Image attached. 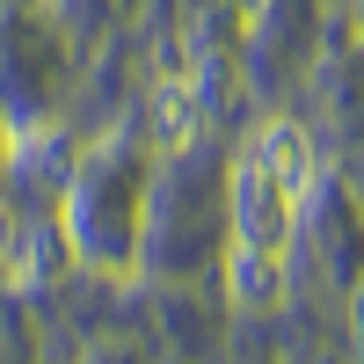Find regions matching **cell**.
I'll use <instances>...</instances> for the list:
<instances>
[{"mask_svg": "<svg viewBox=\"0 0 364 364\" xmlns=\"http://www.w3.org/2000/svg\"><path fill=\"white\" fill-rule=\"evenodd\" d=\"M314 190V146L299 124H262L248 146L233 154V255H226V284H233V306H277L284 299V255H291V233H299V204Z\"/></svg>", "mask_w": 364, "mask_h": 364, "instance_id": "1", "label": "cell"}, {"mask_svg": "<svg viewBox=\"0 0 364 364\" xmlns=\"http://www.w3.org/2000/svg\"><path fill=\"white\" fill-rule=\"evenodd\" d=\"M139 154L132 146H102L87 154V168L73 175L66 190V233L87 262L102 269H132L139 255V219H146V190H139Z\"/></svg>", "mask_w": 364, "mask_h": 364, "instance_id": "2", "label": "cell"}, {"mask_svg": "<svg viewBox=\"0 0 364 364\" xmlns=\"http://www.w3.org/2000/svg\"><path fill=\"white\" fill-rule=\"evenodd\" d=\"M154 139H161V154H182V146L197 139V95L182 80H161V95H154Z\"/></svg>", "mask_w": 364, "mask_h": 364, "instance_id": "3", "label": "cell"}, {"mask_svg": "<svg viewBox=\"0 0 364 364\" xmlns=\"http://www.w3.org/2000/svg\"><path fill=\"white\" fill-rule=\"evenodd\" d=\"M350 343H357V364H364V284H357V299H350Z\"/></svg>", "mask_w": 364, "mask_h": 364, "instance_id": "4", "label": "cell"}]
</instances>
